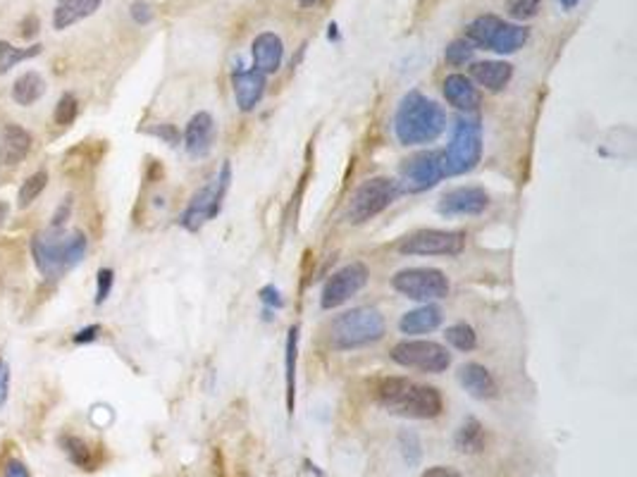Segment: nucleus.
Here are the masks:
<instances>
[{"label":"nucleus","mask_w":637,"mask_h":477,"mask_svg":"<svg viewBox=\"0 0 637 477\" xmlns=\"http://www.w3.org/2000/svg\"><path fill=\"white\" fill-rule=\"evenodd\" d=\"M377 404L401 418L411 421H432L444 411V399L437 387L418 385L406 378H384L375 389Z\"/></svg>","instance_id":"1"},{"label":"nucleus","mask_w":637,"mask_h":477,"mask_svg":"<svg viewBox=\"0 0 637 477\" xmlns=\"http://www.w3.org/2000/svg\"><path fill=\"white\" fill-rule=\"evenodd\" d=\"M86 251H89V239L84 232L65 234L63 229L48 227L31 239V258H34L36 270L48 282L60 279L65 272L77 268L84 260Z\"/></svg>","instance_id":"2"},{"label":"nucleus","mask_w":637,"mask_h":477,"mask_svg":"<svg viewBox=\"0 0 637 477\" xmlns=\"http://www.w3.org/2000/svg\"><path fill=\"white\" fill-rule=\"evenodd\" d=\"M446 129V113L439 103L423 96L420 91H409L401 98L394 115V132L404 146L432 143Z\"/></svg>","instance_id":"3"},{"label":"nucleus","mask_w":637,"mask_h":477,"mask_svg":"<svg viewBox=\"0 0 637 477\" xmlns=\"http://www.w3.org/2000/svg\"><path fill=\"white\" fill-rule=\"evenodd\" d=\"M384 318L377 308H351L340 318H334L330 328V344L337 351H351L380 342L384 336Z\"/></svg>","instance_id":"4"},{"label":"nucleus","mask_w":637,"mask_h":477,"mask_svg":"<svg viewBox=\"0 0 637 477\" xmlns=\"http://www.w3.org/2000/svg\"><path fill=\"white\" fill-rule=\"evenodd\" d=\"M482 158V127L473 117H459L453 124L452 141L442 153L444 177H459L475 170Z\"/></svg>","instance_id":"5"},{"label":"nucleus","mask_w":637,"mask_h":477,"mask_svg":"<svg viewBox=\"0 0 637 477\" xmlns=\"http://www.w3.org/2000/svg\"><path fill=\"white\" fill-rule=\"evenodd\" d=\"M401 186L397 179L392 177H373L366 179L349 199L347 206V222L349 225H366L368 220L384 213L387 208L399 199Z\"/></svg>","instance_id":"6"},{"label":"nucleus","mask_w":637,"mask_h":477,"mask_svg":"<svg viewBox=\"0 0 637 477\" xmlns=\"http://www.w3.org/2000/svg\"><path fill=\"white\" fill-rule=\"evenodd\" d=\"M229 182H232V165L222 163L215 179H211L203 189L194 193L189 206H186V210L182 213V217H179V225H182L186 232H199V229H203V225L215 220L220 210H222V203H225Z\"/></svg>","instance_id":"7"},{"label":"nucleus","mask_w":637,"mask_h":477,"mask_svg":"<svg viewBox=\"0 0 637 477\" xmlns=\"http://www.w3.org/2000/svg\"><path fill=\"white\" fill-rule=\"evenodd\" d=\"M466 232L459 229H418L397 243L404 256H444L453 258L466 249Z\"/></svg>","instance_id":"8"},{"label":"nucleus","mask_w":637,"mask_h":477,"mask_svg":"<svg viewBox=\"0 0 637 477\" xmlns=\"http://www.w3.org/2000/svg\"><path fill=\"white\" fill-rule=\"evenodd\" d=\"M392 286L406 299L423 301V303L446 299L452 289L446 275L437 268H406L392 277Z\"/></svg>","instance_id":"9"},{"label":"nucleus","mask_w":637,"mask_h":477,"mask_svg":"<svg viewBox=\"0 0 637 477\" xmlns=\"http://www.w3.org/2000/svg\"><path fill=\"white\" fill-rule=\"evenodd\" d=\"M392 361L401 368L437 375L452 365V353L446 351V346L430 342V339H404L392 349Z\"/></svg>","instance_id":"10"},{"label":"nucleus","mask_w":637,"mask_h":477,"mask_svg":"<svg viewBox=\"0 0 637 477\" xmlns=\"http://www.w3.org/2000/svg\"><path fill=\"white\" fill-rule=\"evenodd\" d=\"M444 179V163H442V150H425L406 160L401 167V192L423 193L432 186H437Z\"/></svg>","instance_id":"11"},{"label":"nucleus","mask_w":637,"mask_h":477,"mask_svg":"<svg viewBox=\"0 0 637 477\" xmlns=\"http://www.w3.org/2000/svg\"><path fill=\"white\" fill-rule=\"evenodd\" d=\"M370 272L368 268L363 263H349L344 268L334 272L332 277L327 279L325 286H323V296H320V306L325 311H332V308L344 306L351 296L361 292L363 286L368 285Z\"/></svg>","instance_id":"12"},{"label":"nucleus","mask_w":637,"mask_h":477,"mask_svg":"<svg viewBox=\"0 0 637 477\" xmlns=\"http://www.w3.org/2000/svg\"><path fill=\"white\" fill-rule=\"evenodd\" d=\"M489 206V193L482 186H459L446 192L437 203L439 215L456 217V215H480Z\"/></svg>","instance_id":"13"},{"label":"nucleus","mask_w":637,"mask_h":477,"mask_svg":"<svg viewBox=\"0 0 637 477\" xmlns=\"http://www.w3.org/2000/svg\"><path fill=\"white\" fill-rule=\"evenodd\" d=\"M34 136L17 122H5L0 129V167H17L31 153Z\"/></svg>","instance_id":"14"},{"label":"nucleus","mask_w":637,"mask_h":477,"mask_svg":"<svg viewBox=\"0 0 637 477\" xmlns=\"http://www.w3.org/2000/svg\"><path fill=\"white\" fill-rule=\"evenodd\" d=\"M251 55H254V70L261 74H275L284 60L282 38L275 31H263L251 43Z\"/></svg>","instance_id":"15"},{"label":"nucleus","mask_w":637,"mask_h":477,"mask_svg":"<svg viewBox=\"0 0 637 477\" xmlns=\"http://www.w3.org/2000/svg\"><path fill=\"white\" fill-rule=\"evenodd\" d=\"M265 74H261L258 70H239L234 72L232 77V89L237 106L241 113H251L255 110V106L261 103L265 96Z\"/></svg>","instance_id":"16"},{"label":"nucleus","mask_w":637,"mask_h":477,"mask_svg":"<svg viewBox=\"0 0 637 477\" xmlns=\"http://www.w3.org/2000/svg\"><path fill=\"white\" fill-rule=\"evenodd\" d=\"M442 91H444L446 103L461 110V113H475L480 107V89L466 74H459V72L449 74L442 84Z\"/></svg>","instance_id":"17"},{"label":"nucleus","mask_w":637,"mask_h":477,"mask_svg":"<svg viewBox=\"0 0 637 477\" xmlns=\"http://www.w3.org/2000/svg\"><path fill=\"white\" fill-rule=\"evenodd\" d=\"M212 141H215V120L212 115L201 110L189 120L185 129V149L189 156L203 158L211 153Z\"/></svg>","instance_id":"18"},{"label":"nucleus","mask_w":637,"mask_h":477,"mask_svg":"<svg viewBox=\"0 0 637 477\" xmlns=\"http://www.w3.org/2000/svg\"><path fill=\"white\" fill-rule=\"evenodd\" d=\"M459 382L461 387L466 389L473 399L480 401H489L496 399L499 394V387H496V379L492 378V372L480 363H466L459 368Z\"/></svg>","instance_id":"19"},{"label":"nucleus","mask_w":637,"mask_h":477,"mask_svg":"<svg viewBox=\"0 0 637 477\" xmlns=\"http://www.w3.org/2000/svg\"><path fill=\"white\" fill-rule=\"evenodd\" d=\"M511 77H513V64L504 60H482V63L470 64V81L492 93L506 89Z\"/></svg>","instance_id":"20"},{"label":"nucleus","mask_w":637,"mask_h":477,"mask_svg":"<svg viewBox=\"0 0 637 477\" xmlns=\"http://www.w3.org/2000/svg\"><path fill=\"white\" fill-rule=\"evenodd\" d=\"M100 5H103V0H57L56 10H53V29L65 31V29L74 27L86 17L99 13Z\"/></svg>","instance_id":"21"},{"label":"nucleus","mask_w":637,"mask_h":477,"mask_svg":"<svg viewBox=\"0 0 637 477\" xmlns=\"http://www.w3.org/2000/svg\"><path fill=\"white\" fill-rule=\"evenodd\" d=\"M439 325H442V311L437 306H432V303H425V306L416 308V311H409L399 320V329L404 335H427V332H435Z\"/></svg>","instance_id":"22"},{"label":"nucleus","mask_w":637,"mask_h":477,"mask_svg":"<svg viewBox=\"0 0 637 477\" xmlns=\"http://www.w3.org/2000/svg\"><path fill=\"white\" fill-rule=\"evenodd\" d=\"M46 79L39 74V72L29 70L24 74L14 79L13 84V100L20 107H31L36 100H41L46 96Z\"/></svg>","instance_id":"23"},{"label":"nucleus","mask_w":637,"mask_h":477,"mask_svg":"<svg viewBox=\"0 0 637 477\" xmlns=\"http://www.w3.org/2000/svg\"><path fill=\"white\" fill-rule=\"evenodd\" d=\"M528 38H530V29L528 27L502 21V27L496 29L495 38L489 43V50H495L499 55H511V53H518V50L523 48Z\"/></svg>","instance_id":"24"},{"label":"nucleus","mask_w":637,"mask_h":477,"mask_svg":"<svg viewBox=\"0 0 637 477\" xmlns=\"http://www.w3.org/2000/svg\"><path fill=\"white\" fill-rule=\"evenodd\" d=\"M297 349H298V328H289L287 335V349H284V378H287V411L294 415V404H297Z\"/></svg>","instance_id":"25"},{"label":"nucleus","mask_w":637,"mask_h":477,"mask_svg":"<svg viewBox=\"0 0 637 477\" xmlns=\"http://www.w3.org/2000/svg\"><path fill=\"white\" fill-rule=\"evenodd\" d=\"M499 27H502V20L496 14H480L466 27V41L473 43V48H489Z\"/></svg>","instance_id":"26"},{"label":"nucleus","mask_w":637,"mask_h":477,"mask_svg":"<svg viewBox=\"0 0 637 477\" xmlns=\"http://www.w3.org/2000/svg\"><path fill=\"white\" fill-rule=\"evenodd\" d=\"M453 447L461 454H480L485 449V430L475 418H468L463 421L459 430H456V437H453Z\"/></svg>","instance_id":"27"},{"label":"nucleus","mask_w":637,"mask_h":477,"mask_svg":"<svg viewBox=\"0 0 637 477\" xmlns=\"http://www.w3.org/2000/svg\"><path fill=\"white\" fill-rule=\"evenodd\" d=\"M60 447H63L65 456L70 458L72 465H77L82 471H93L96 465V454L89 447V442H84L77 435H63L60 437Z\"/></svg>","instance_id":"28"},{"label":"nucleus","mask_w":637,"mask_h":477,"mask_svg":"<svg viewBox=\"0 0 637 477\" xmlns=\"http://www.w3.org/2000/svg\"><path fill=\"white\" fill-rule=\"evenodd\" d=\"M43 46L41 43H34L29 48H17L10 41H0V74H7V72L17 67L24 60H31V57L41 55Z\"/></svg>","instance_id":"29"},{"label":"nucleus","mask_w":637,"mask_h":477,"mask_svg":"<svg viewBox=\"0 0 637 477\" xmlns=\"http://www.w3.org/2000/svg\"><path fill=\"white\" fill-rule=\"evenodd\" d=\"M46 186H48V172L39 170L34 172V175H29V177L22 182L20 192H17V208H20V210H27V208L46 192Z\"/></svg>","instance_id":"30"},{"label":"nucleus","mask_w":637,"mask_h":477,"mask_svg":"<svg viewBox=\"0 0 637 477\" xmlns=\"http://www.w3.org/2000/svg\"><path fill=\"white\" fill-rule=\"evenodd\" d=\"M444 336L453 349L463 351V353L475 351V346H478V335H475V329L468 322H456L452 328H446Z\"/></svg>","instance_id":"31"},{"label":"nucleus","mask_w":637,"mask_h":477,"mask_svg":"<svg viewBox=\"0 0 637 477\" xmlns=\"http://www.w3.org/2000/svg\"><path fill=\"white\" fill-rule=\"evenodd\" d=\"M473 43H468L466 38H453L452 43H446L444 60L452 64V67H463V64L473 63Z\"/></svg>","instance_id":"32"},{"label":"nucleus","mask_w":637,"mask_h":477,"mask_svg":"<svg viewBox=\"0 0 637 477\" xmlns=\"http://www.w3.org/2000/svg\"><path fill=\"white\" fill-rule=\"evenodd\" d=\"M79 115V100L74 93H63L60 100L56 103V110H53V120L60 127H70L72 122L77 120Z\"/></svg>","instance_id":"33"},{"label":"nucleus","mask_w":637,"mask_h":477,"mask_svg":"<svg viewBox=\"0 0 637 477\" xmlns=\"http://www.w3.org/2000/svg\"><path fill=\"white\" fill-rule=\"evenodd\" d=\"M539 5H542V0H511L509 14L518 21L532 20V17H538Z\"/></svg>","instance_id":"34"},{"label":"nucleus","mask_w":637,"mask_h":477,"mask_svg":"<svg viewBox=\"0 0 637 477\" xmlns=\"http://www.w3.org/2000/svg\"><path fill=\"white\" fill-rule=\"evenodd\" d=\"M115 285V272L110 268H100L99 275H96V306L106 303L110 292H113Z\"/></svg>","instance_id":"35"},{"label":"nucleus","mask_w":637,"mask_h":477,"mask_svg":"<svg viewBox=\"0 0 637 477\" xmlns=\"http://www.w3.org/2000/svg\"><path fill=\"white\" fill-rule=\"evenodd\" d=\"M129 13H132V20H134L136 24H142V27L151 24L153 17H156V10H153V5L146 3V0H136V3H132Z\"/></svg>","instance_id":"36"},{"label":"nucleus","mask_w":637,"mask_h":477,"mask_svg":"<svg viewBox=\"0 0 637 477\" xmlns=\"http://www.w3.org/2000/svg\"><path fill=\"white\" fill-rule=\"evenodd\" d=\"M72 215V196H65V200L56 208L53 220H50V229H65V222L70 220Z\"/></svg>","instance_id":"37"},{"label":"nucleus","mask_w":637,"mask_h":477,"mask_svg":"<svg viewBox=\"0 0 637 477\" xmlns=\"http://www.w3.org/2000/svg\"><path fill=\"white\" fill-rule=\"evenodd\" d=\"M151 134L158 136V139H163L165 143H170V146H177L179 143V132L175 124H168V122H163V124H156V127L149 129Z\"/></svg>","instance_id":"38"},{"label":"nucleus","mask_w":637,"mask_h":477,"mask_svg":"<svg viewBox=\"0 0 637 477\" xmlns=\"http://www.w3.org/2000/svg\"><path fill=\"white\" fill-rule=\"evenodd\" d=\"M41 31V20L36 14H27L24 20L20 21V36L22 38H34Z\"/></svg>","instance_id":"39"},{"label":"nucleus","mask_w":637,"mask_h":477,"mask_svg":"<svg viewBox=\"0 0 637 477\" xmlns=\"http://www.w3.org/2000/svg\"><path fill=\"white\" fill-rule=\"evenodd\" d=\"M100 332H103V328H100V325H86V328H82L77 332V335L72 336V342H74V344H91V342H96V339H99Z\"/></svg>","instance_id":"40"},{"label":"nucleus","mask_w":637,"mask_h":477,"mask_svg":"<svg viewBox=\"0 0 637 477\" xmlns=\"http://www.w3.org/2000/svg\"><path fill=\"white\" fill-rule=\"evenodd\" d=\"M258 296H261V301L265 303V306H272V308H282L284 301L282 296H280V292H277L275 286H263L261 292H258Z\"/></svg>","instance_id":"41"},{"label":"nucleus","mask_w":637,"mask_h":477,"mask_svg":"<svg viewBox=\"0 0 637 477\" xmlns=\"http://www.w3.org/2000/svg\"><path fill=\"white\" fill-rule=\"evenodd\" d=\"M7 394H10V368L7 363L0 358V408L5 406Z\"/></svg>","instance_id":"42"},{"label":"nucleus","mask_w":637,"mask_h":477,"mask_svg":"<svg viewBox=\"0 0 637 477\" xmlns=\"http://www.w3.org/2000/svg\"><path fill=\"white\" fill-rule=\"evenodd\" d=\"M3 477H31V475H29V468L22 464L20 458H13V461H7L5 464Z\"/></svg>","instance_id":"43"},{"label":"nucleus","mask_w":637,"mask_h":477,"mask_svg":"<svg viewBox=\"0 0 637 477\" xmlns=\"http://www.w3.org/2000/svg\"><path fill=\"white\" fill-rule=\"evenodd\" d=\"M420 477H461L459 473L453 468H446V465H435V468H427Z\"/></svg>","instance_id":"44"},{"label":"nucleus","mask_w":637,"mask_h":477,"mask_svg":"<svg viewBox=\"0 0 637 477\" xmlns=\"http://www.w3.org/2000/svg\"><path fill=\"white\" fill-rule=\"evenodd\" d=\"M7 213H10V206H7V200H0V227L5 225Z\"/></svg>","instance_id":"45"},{"label":"nucleus","mask_w":637,"mask_h":477,"mask_svg":"<svg viewBox=\"0 0 637 477\" xmlns=\"http://www.w3.org/2000/svg\"><path fill=\"white\" fill-rule=\"evenodd\" d=\"M559 3H561V7H564V10H575V5H578L581 0H559Z\"/></svg>","instance_id":"46"},{"label":"nucleus","mask_w":637,"mask_h":477,"mask_svg":"<svg viewBox=\"0 0 637 477\" xmlns=\"http://www.w3.org/2000/svg\"><path fill=\"white\" fill-rule=\"evenodd\" d=\"M298 5H301V7H313V5H318V0H298Z\"/></svg>","instance_id":"47"}]
</instances>
